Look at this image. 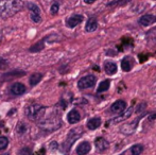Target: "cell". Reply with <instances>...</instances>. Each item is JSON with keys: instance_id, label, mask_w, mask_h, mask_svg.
<instances>
[{"instance_id": "31", "label": "cell", "mask_w": 156, "mask_h": 155, "mask_svg": "<svg viewBox=\"0 0 156 155\" xmlns=\"http://www.w3.org/2000/svg\"><path fill=\"white\" fill-rule=\"evenodd\" d=\"M94 1H96V0H84V2L86 4H93Z\"/></svg>"}, {"instance_id": "19", "label": "cell", "mask_w": 156, "mask_h": 155, "mask_svg": "<svg viewBox=\"0 0 156 155\" xmlns=\"http://www.w3.org/2000/svg\"><path fill=\"white\" fill-rule=\"evenodd\" d=\"M45 39H41L39 41H37L35 45H33L31 48L29 49V51L30 52H39V51H41V50L44 49V47H45Z\"/></svg>"}, {"instance_id": "24", "label": "cell", "mask_w": 156, "mask_h": 155, "mask_svg": "<svg viewBox=\"0 0 156 155\" xmlns=\"http://www.w3.org/2000/svg\"><path fill=\"white\" fill-rule=\"evenodd\" d=\"M131 0H115V1H112L107 4V6H113V5H116V6H121V5H124V4L129 3Z\"/></svg>"}, {"instance_id": "18", "label": "cell", "mask_w": 156, "mask_h": 155, "mask_svg": "<svg viewBox=\"0 0 156 155\" xmlns=\"http://www.w3.org/2000/svg\"><path fill=\"white\" fill-rule=\"evenodd\" d=\"M101 125V119L99 117H94V118H91L87 121V128L89 130L94 131L96 129H98L99 126Z\"/></svg>"}, {"instance_id": "22", "label": "cell", "mask_w": 156, "mask_h": 155, "mask_svg": "<svg viewBox=\"0 0 156 155\" xmlns=\"http://www.w3.org/2000/svg\"><path fill=\"white\" fill-rule=\"evenodd\" d=\"M131 151L133 155H140L142 153V151H144V147L141 145H135L132 147Z\"/></svg>"}, {"instance_id": "17", "label": "cell", "mask_w": 156, "mask_h": 155, "mask_svg": "<svg viewBox=\"0 0 156 155\" xmlns=\"http://www.w3.org/2000/svg\"><path fill=\"white\" fill-rule=\"evenodd\" d=\"M97 28H98V21H97V19L94 17L89 18L86 23V26H85V30L87 32H94L97 30Z\"/></svg>"}, {"instance_id": "28", "label": "cell", "mask_w": 156, "mask_h": 155, "mask_svg": "<svg viewBox=\"0 0 156 155\" xmlns=\"http://www.w3.org/2000/svg\"><path fill=\"white\" fill-rule=\"evenodd\" d=\"M58 9H60V5H58V2H54V3L51 5V10H50V12H51L52 15H55L56 13L58 12Z\"/></svg>"}, {"instance_id": "1", "label": "cell", "mask_w": 156, "mask_h": 155, "mask_svg": "<svg viewBox=\"0 0 156 155\" xmlns=\"http://www.w3.org/2000/svg\"><path fill=\"white\" fill-rule=\"evenodd\" d=\"M25 3L21 0H0V19H6L23 11Z\"/></svg>"}, {"instance_id": "29", "label": "cell", "mask_w": 156, "mask_h": 155, "mask_svg": "<svg viewBox=\"0 0 156 155\" xmlns=\"http://www.w3.org/2000/svg\"><path fill=\"white\" fill-rule=\"evenodd\" d=\"M20 155H32V150L30 148H23V149L19 151Z\"/></svg>"}, {"instance_id": "10", "label": "cell", "mask_w": 156, "mask_h": 155, "mask_svg": "<svg viewBox=\"0 0 156 155\" xmlns=\"http://www.w3.org/2000/svg\"><path fill=\"white\" fill-rule=\"evenodd\" d=\"M10 90L14 96H21L26 93L27 88H26V86L23 83H14V84L11 86Z\"/></svg>"}, {"instance_id": "26", "label": "cell", "mask_w": 156, "mask_h": 155, "mask_svg": "<svg viewBox=\"0 0 156 155\" xmlns=\"http://www.w3.org/2000/svg\"><path fill=\"white\" fill-rule=\"evenodd\" d=\"M31 19L35 23H38L41 21V17L39 15V13H31Z\"/></svg>"}, {"instance_id": "6", "label": "cell", "mask_w": 156, "mask_h": 155, "mask_svg": "<svg viewBox=\"0 0 156 155\" xmlns=\"http://www.w3.org/2000/svg\"><path fill=\"white\" fill-rule=\"evenodd\" d=\"M126 110V103L123 100H118V101L114 102L111 106V112L113 114H121Z\"/></svg>"}, {"instance_id": "20", "label": "cell", "mask_w": 156, "mask_h": 155, "mask_svg": "<svg viewBox=\"0 0 156 155\" xmlns=\"http://www.w3.org/2000/svg\"><path fill=\"white\" fill-rule=\"evenodd\" d=\"M111 86V81L109 80H104L99 84V87L97 89V93H104V91H107Z\"/></svg>"}, {"instance_id": "16", "label": "cell", "mask_w": 156, "mask_h": 155, "mask_svg": "<svg viewBox=\"0 0 156 155\" xmlns=\"http://www.w3.org/2000/svg\"><path fill=\"white\" fill-rule=\"evenodd\" d=\"M134 65L133 62V58H129V56H125L123 60L121 61V67H122V70L125 71V72H129L131 71L132 67Z\"/></svg>"}, {"instance_id": "15", "label": "cell", "mask_w": 156, "mask_h": 155, "mask_svg": "<svg viewBox=\"0 0 156 155\" xmlns=\"http://www.w3.org/2000/svg\"><path fill=\"white\" fill-rule=\"evenodd\" d=\"M117 64L114 62H111V61H107V62L104 63V70L107 75L112 76V75H115L117 72Z\"/></svg>"}, {"instance_id": "33", "label": "cell", "mask_w": 156, "mask_h": 155, "mask_svg": "<svg viewBox=\"0 0 156 155\" xmlns=\"http://www.w3.org/2000/svg\"><path fill=\"white\" fill-rule=\"evenodd\" d=\"M2 155H10V154H8V153H5V154H2Z\"/></svg>"}, {"instance_id": "12", "label": "cell", "mask_w": 156, "mask_h": 155, "mask_svg": "<svg viewBox=\"0 0 156 155\" xmlns=\"http://www.w3.org/2000/svg\"><path fill=\"white\" fill-rule=\"evenodd\" d=\"M91 149V146L88 141H83L76 148V154L78 155H86L87 153H89Z\"/></svg>"}, {"instance_id": "7", "label": "cell", "mask_w": 156, "mask_h": 155, "mask_svg": "<svg viewBox=\"0 0 156 155\" xmlns=\"http://www.w3.org/2000/svg\"><path fill=\"white\" fill-rule=\"evenodd\" d=\"M83 20H84V17H83L82 15H79V14L72 15V16H70L69 18L66 20V26H67L68 28H70V29H72V28L80 25Z\"/></svg>"}, {"instance_id": "25", "label": "cell", "mask_w": 156, "mask_h": 155, "mask_svg": "<svg viewBox=\"0 0 156 155\" xmlns=\"http://www.w3.org/2000/svg\"><path fill=\"white\" fill-rule=\"evenodd\" d=\"M8 145H9V139L6 138V137H3V136L0 137V150L6 149Z\"/></svg>"}, {"instance_id": "4", "label": "cell", "mask_w": 156, "mask_h": 155, "mask_svg": "<svg viewBox=\"0 0 156 155\" xmlns=\"http://www.w3.org/2000/svg\"><path fill=\"white\" fill-rule=\"evenodd\" d=\"M83 134V130L82 128H76V129H72V130L69 131L67 135V138L65 139L63 143V150L66 154L70 151L71 149L72 145L76 141V139H79Z\"/></svg>"}, {"instance_id": "14", "label": "cell", "mask_w": 156, "mask_h": 155, "mask_svg": "<svg viewBox=\"0 0 156 155\" xmlns=\"http://www.w3.org/2000/svg\"><path fill=\"white\" fill-rule=\"evenodd\" d=\"M67 120L69 123L74 124L81 120V115L76 110H71L67 115Z\"/></svg>"}, {"instance_id": "27", "label": "cell", "mask_w": 156, "mask_h": 155, "mask_svg": "<svg viewBox=\"0 0 156 155\" xmlns=\"http://www.w3.org/2000/svg\"><path fill=\"white\" fill-rule=\"evenodd\" d=\"M27 6H28V9L31 11V13H39V9H38V6H37L36 4L27 3Z\"/></svg>"}, {"instance_id": "13", "label": "cell", "mask_w": 156, "mask_h": 155, "mask_svg": "<svg viewBox=\"0 0 156 155\" xmlns=\"http://www.w3.org/2000/svg\"><path fill=\"white\" fill-rule=\"evenodd\" d=\"M133 106L132 107H129V108H127V110H125L123 113H121V114L119 115L118 117H116L115 119H113L112 120V123H118V122H120V121H123V120L125 119H127V118H129L131 117V115L133 114Z\"/></svg>"}, {"instance_id": "2", "label": "cell", "mask_w": 156, "mask_h": 155, "mask_svg": "<svg viewBox=\"0 0 156 155\" xmlns=\"http://www.w3.org/2000/svg\"><path fill=\"white\" fill-rule=\"evenodd\" d=\"M62 125V119L58 116V114H51L49 117L43 118V120L39 121V126L41 129L45 131H48V132H53V131H56L58 129L61 128Z\"/></svg>"}, {"instance_id": "9", "label": "cell", "mask_w": 156, "mask_h": 155, "mask_svg": "<svg viewBox=\"0 0 156 155\" xmlns=\"http://www.w3.org/2000/svg\"><path fill=\"white\" fill-rule=\"evenodd\" d=\"M94 146H96L97 150L99 152H104L108 149L109 143L106 139H104L103 137H98V138L94 140Z\"/></svg>"}, {"instance_id": "5", "label": "cell", "mask_w": 156, "mask_h": 155, "mask_svg": "<svg viewBox=\"0 0 156 155\" xmlns=\"http://www.w3.org/2000/svg\"><path fill=\"white\" fill-rule=\"evenodd\" d=\"M96 81H97V79L93 75L85 76V77L81 78L80 80H79L78 87H79V89H82V90L91 88V87H94V84H96Z\"/></svg>"}, {"instance_id": "21", "label": "cell", "mask_w": 156, "mask_h": 155, "mask_svg": "<svg viewBox=\"0 0 156 155\" xmlns=\"http://www.w3.org/2000/svg\"><path fill=\"white\" fill-rule=\"evenodd\" d=\"M43 79V75L41 73H33V75L29 79V83L31 86H35L36 84H38Z\"/></svg>"}, {"instance_id": "3", "label": "cell", "mask_w": 156, "mask_h": 155, "mask_svg": "<svg viewBox=\"0 0 156 155\" xmlns=\"http://www.w3.org/2000/svg\"><path fill=\"white\" fill-rule=\"evenodd\" d=\"M46 107L38 103H31L26 107V115L32 121L39 122L45 117Z\"/></svg>"}, {"instance_id": "11", "label": "cell", "mask_w": 156, "mask_h": 155, "mask_svg": "<svg viewBox=\"0 0 156 155\" xmlns=\"http://www.w3.org/2000/svg\"><path fill=\"white\" fill-rule=\"evenodd\" d=\"M138 23H139L141 26H144V27H148V26L153 25L154 23H156V16L151 15V14L144 15V16H141L139 18Z\"/></svg>"}, {"instance_id": "32", "label": "cell", "mask_w": 156, "mask_h": 155, "mask_svg": "<svg viewBox=\"0 0 156 155\" xmlns=\"http://www.w3.org/2000/svg\"><path fill=\"white\" fill-rule=\"evenodd\" d=\"M1 39H2V34L0 33V41H1Z\"/></svg>"}, {"instance_id": "34", "label": "cell", "mask_w": 156, "mask_h": 155, "mask_svg": "<svg viewBox=\"0 0 156 155\" xmlns=\"http://www.w3.org/2000/svg\"><path fill=\"white\" fill-rule=\"evenodd\" d=\"M155 1H156V0H155Z\"/></svg>"}, {"instance_id": "30", "label": "cell", "mask_w": 156, "mask_h": 155, "mask_svg": "<svg viewBox=\"0 0 156 155\" xmlns=\"http://www.w3.org/2000/svg\"><path fill=\"white\" fill-rule=\"evenodd\" d=\"M6 61L5 60H3V58H0V69H2V68H4V67L6 66Z\"/></svg>"}, {"instance_id": "8", "label": "cell", "mask_w": 156, "mask_h": 155, "mask_svg": "<svg viewBox=\"0 0 156 155\" xmlns=\"http://www.w3.org/2000/svg\"><path fill=\"white\" fill-rule=\"evenodd\" d=\"M138 121H139V118L135 119L133 122H131V123H126V124H124V125H122L121 128H120V132L123 133V134H125V135L132 134V133L136 130V128H137Z\"/></svg>"}, {"instance_id": "23", "label": "cell", "mask_w": 156, "mask_h": 155, "mask_svg": "<svg viewBox=\"0 0 156 155\" xmlns=\"http://www.w3.org/2000/svg\"><path fill=\"white\" fill-rule=\"evenodd\" d=\"M27 125H26L23 122H19L18 124H17V128H16V132L18 133L19 135H23L25 134L26 132H27Z\"/></svg>"}]
</instances>
